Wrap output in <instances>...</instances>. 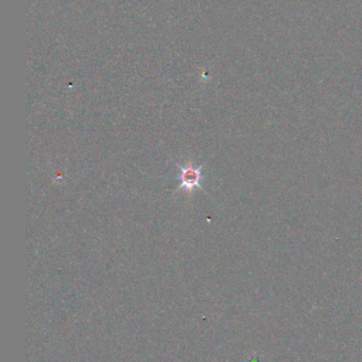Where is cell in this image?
<instances>
[{"instance_id": "cell-1", "label": "cell", "mask_w": 362, "mask_h": 362, "mask_svg": "<svg viewBox=\"0 0 362 362\" xmlns=\"http://www.w3.org/2000/svg\"><path fill=\"white\" fill-rule=\"evenodd\" d=\"M176 167L181 171L180 176H179L181 185H179L176 191L184 192L185 194H188V195L193 194L196 189L204 191L201 185L202 169H203L204 165L195 167L193 163H187L183 167V165L176 163Z\"/></svg>"}]
</instances>
